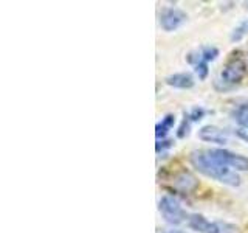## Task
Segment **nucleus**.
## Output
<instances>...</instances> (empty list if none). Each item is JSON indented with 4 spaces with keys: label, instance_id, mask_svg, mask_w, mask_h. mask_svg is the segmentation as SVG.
Returning a JSON list of instances; mask_svg holds the SVG:
<instances>
[{
    "label": "nucleus",
    "instance_id": "obj_1",
    "mask_svg": "<svg viewBox=\"0 0 248 233\" xmlns=\"http://www.w3.org/2000/svg\"><path fill=\"white\" fill-rule=\"evenodd\" d=\"M189 162L200 174H203L209 179H214V181L228 186L240 185V177L236 171L228 168L227 165H223L217 159H214L208 152V150H194L189 154Z\"/></svg>",
    "mask_w": 248,
    "mask_h": 233
},
{
    "label": "nucleus",
    "instance_id": "obj_2",
    "mask_svg": "<svg viewBox=\"0 0 248 233\" xmlns=\"http://www.w3.org/2000/svg\"><path fill=\"white\" fill-rule=\"evenodd\" d=\"M247 73V62L242 58H232L223 66L219 78L216 80V87L219 90H228L244 80Z\"/></svg>",
    "mask_w": 248,
    "mask_h": 233
},
{
    "label": "nucleus",
    "instance_id": "obj_3",
    "mask_svg": "<svg viewBox=\"0 0 248 233\" xmlns=\"http://www.w3.org/2000/svg\"><path fill=\"white\" fill-rule=\"evenodd\" d=\"M188 225L199 233H240L239 227L225 221H209L202 215H191Z\"/></svg>",
    "mask_w": 248,
    "mask_h": 233
},
{
    "label": "nucleus",
    "instance_id": "obj_4",
    "mask_svg": "<svg viewBox=\"0 0 248 233\" xmlns=\"http://www.w3.org/2000/svg\"><path fill=\"white\" fill-rule=\"evenodd\" d=\"M158 210L168 224H172V225H178L185 222L186 219H189V215L186 213V210L182 207L180 200L175 199L174 196H163L158 202Z\"/></svg>",
    "mask_w": 248,
    "mask_h": 233
},
{
    "label": "nucleus",
    "instance_id": "obj_5",
    "mask_svg": "<svg viewBox=\"0 0 248 233\" xmlns=\"http://www.w3.org/2000/svg\"><path fill=\"white\" fill-rule=\"evenodd\" d=\"M208 152L220 163L227 165L228 168H232L234 171H248V157H245V155L236 154L230 150H223V148L208 150Z\"/></svg>",
    "mask_w": 248,
    "mask_h": 233
},
{
    "label": "nucleus",
    "instance_id": "obj_6",
    "mask_svg": "<svg viewBox=\"0 0 248 233\" xmlns=\"http://www.w3.org/2000/svg\"><path fill=\"white\" fill-rule=\"evenodd\" d=\"M188 19L185 11L178 10V8H172V6H168L165 10H161L160 13V27L165 30V31H175L180 28L183 23Z\"/></svg>",
    "mask_w": 248,
    "mask_h": 233
},
{
    "label": "nucleus",
    "instance_id": "obj_7",
    "mask_svg": "<svg viewBox=\"0 0 248 233\" xmlns=\"http://www.w3.org/2000/svg\"><path fill=\"white\" fill-rule=\"evenodd\" d=\"M199 138L202 142H206V143L227 145L230 140V134H228V131L216 126V124H206V126L200 128Z\"/></svg>",
    "mask_w": 248,
    "mask_h": 233
},
{
    "label": "nucleus",
    "instance_id": "obj_8",
    "mask_svg": "<svg viewBox=\"0 0 248 233\" xmlns=\"http://www.w3.org/2000/svg\"><path fill=\"white\" fill-rule=\"evenodd\" d=\"M217 56H219V49H217V47L205 45V47H202L200 50L189 53L188 54V62H189V64H192V66H196V64H199V62L216 61Z\"/></svg>",
    "mask_w": 248,
    "mask_h": 233
},
{
    "label": "nucleus",
    "instance_id": "obj_9",
    "mask_svg": "<svg viewBox=\"0 0 248 233\" xmlns=\"http://www.w3.org/2000/svg\"><path fill=\"white\" fill-rule=\"evenodd\" d=\"M165 83L174 89H180V90H188L192 89L196 81H194V76L188 72H180V73H172V75H168L165 78Z\"/></svg>",
    "mask_w": 248,
    "mask_h": 233
},
{
    "label": "nucleus",
    "instance_id": "obj_10",
    "mask_svg": "<svg viewBox=\"0 0 248 233\" xmlns=\"http://www.w3.org/2000/svg\"><path fill=\"white\" fill-rule=\"evenodd\" d=\"M175 123V115L174 114H166L165 116L161 118L160 123H157V126H155V135H157L158 140H165L168 132L172 129Z\"/></svg>",
    "mask_w": 248,
    "mask_h": 233
},
{
    "label": "nucleus",
    "instance_id": "obj_11",
    "mask_svg": "<svg viewBox=\"0 0 248 233\" xmlns=\"http://www.w3.org/2000/svg\"><path fill=\"white\" fill-rule=\"evenodd\" d=\"M175 186L182 191H192L197 186V181L192 174H189L188 171H183L175 177Z\"/></svg>",
    "mask_w": 248,
    "mask_h": 233
},
{
    "label": "nucleus",
    "instance_id": "obj_12",
    "mask_svg": "<svg viewBox=\"0 0 248 233\" xmlns=\"http://www.w3.org/2000/svg\"><path fill=\"white\" fill-rule=\"evenodd\" d=\"M232 120H234L240 129H248V103L239 104L232 111Z\"/></svg>",
    "mask_w": 248,
    "mask_h": 233
},
{
    "label": "nucleus",
    "instance_id": "obj_13",
    "mask_svg": "<svg viewBox=\"0 0 248 233\" xmlns=\"http://www.w3.org/2000/svg\"><path fill=\"white\" fill-rule=\"evenodd\" d=\"M248 34V19L242 20L239 23V25L231 31V42H239V41H242V39Z\"/></svg>",
    "mask_w": 248,
    "mask_h": 233
},
{
    "label": "nucleus",
    "instance_id": "obj_14",
    "mask_svg": "<svg viewBox=\"0 0 248 233\" xmlns=\"http://www.w3.org/2000/svg\"><path fill=\"white\" fill-rule=\"evenodd\" d=\"M194 72L197 73L199 76V80H206V76L209 73V70H208V62H199V64L194 66Z\"/></svg>",
    "mask_w": 248,
    "mask_h": 233
},
{
    "label": "nucleus",
    "instance_id": "obj_15",
    "mask_svg": "<svg viewBox=\"0 0 248 233\" xmlns=\"http://www.w3.org/2000/svg\"><path fill=\"white\" fill-rule=\"evenodd\" d=\"M205 109H202V107H194V109H191V112H188V114H185L186 116H188V120L189 121H199V120H202L205 116Z\"/></svg>",
    "mask_w": 248,
    "mask_h": 233
},
{
    "label": "nucleus",
    "instance_id": "obj_16",
    "mask_svg": "<svg viewBox=\"0 0 248 233\" xmlns=\"http://www.w3.org/2000/svg\"><path fill=\"white\" fill-rule=\"evenodd\" d=\"M189 120H188V116L185 115V120H183V123H182V126L178 128V132H177V137L178 138H183V137H186L189 134Z\"/></svg>",
    "mask_w": 248,
    "mask_h": 233
},
{
    "label": "nucleus",
    "instance_id": "obj_17",
    "mask_svg": "<svg viewBox=\"0 0 248 233\" xmlns=\"http://www.w3.org/2000/svg\"><path fill=\"white\" fill-rule=\"evenodd\" d=\"M172 146V142L170 140H158L157 145H155V150H157V152H163V151H166L169 150V148Z\"/></svg>",
    "mask_w": 248,
    "mask_h": 233
},
{
    "label": "nucleus",
    "instance_id": "obj_18",
    "mask_svg": "<svg viewBox=\"0 0 248 233\" xmlns=\"http://www.w3.org/2000/svg\"><path fill=\"white\" fill-rule=\"evenodd\" d=\"M236 135H237L239 138H242L244 142L248 143V132H247L245 129H237V131H236Z\"/></svg>",
    "mask_w": 248,
    "mask_h": 233
},
{
    "label": "nucleus",
    "instance_id": "obj_19",
    "mask_svg": "<svg viewBox=\"0 0 248 233\" xmlns=\"http://www.w3.org/2000/svg\"><path fill=\"white\" fill-rule=\"evenodd\" d=\"M165 233H185L182 230H169V232H165Z\"/></svg>",
    "mask_w": 248,
    "mask_h": 233
}]
</instances>
